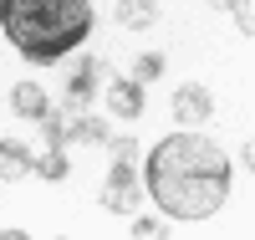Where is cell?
<instances>
[{
    "instance_id": "cell-4",
    "label": "cell",
    "mask_w": 255,
    "mask_h": 240,
    "mask_svg": "<svg viewBox=\"0 0 255 240\" xmlns=\"http://www.w3.org/2000/svg\"><path fill=\"white\" fill-rule=\"evenodd\" d=\"M174 118L179 123H209V118H215V97H209L199 82H184L174 92Z\"/></svg>"
},
{
    "instance_id": "cell-10",
    "label": "cell",
    "mask_w": 255,
    "mask_h": 240,
    "mask_svg": "<svg viewBox=\"0 0 255 240\" xmlns=\"http://www.w3.org/2000/svg\"><path fill=\"white\" fill-rule=\"evenodd\" d=\"M153 20H158V0H118V26L148 31Z\"/></svg>"
},
{
    "instance_id": "cell-1",
    "label": "cell",
    "mask_w": 255,
    "mask_h": 240,
    "mask_svg": "<svg viewBox=\"0 0 255 240\" xmlns=\"http://www.w3.org/2000/svg\"><path fill=\"white\" fill-rule=\"evenodd\" d=\"M143 189L153 194V205L163 215H174V220H204L230 194V159L204 133L184 128V133H168L163 143H153Z\"/></svg>"
},
{
    "instance_id": "cell-7",
    "label": "cell",
    "mask_w": 255,
    "mask_h": 240,
    "mask_svg": "<svg viewBox=\"0 0 255 240\" xmlns=\"http://www.w3.org/2000/svg\"><path fill=\"white\" fill-rule=\"evenodd\" d=\"M108 107H113V118L133 123V118L143 113V87H138V82H128V77H118V82L108 87Z\"/></svg>"
},
{
    "instance_id": "cell-3",
    "label": "cell",
    "mask_w": 255,
    "mask_h": 240,
    "mask_svg": "<svg viewBox=\"0 0 255 240\" xmlns=\"http://www.w3.org/2000/svg\"><path fill=\"white\" fill-rule=\"evenodd\" d=\"M113 174H108V184H102V210L108 215H133L138 210V194H143V184H138V143L133 138H113Z\"/></svg>"
},
{
    "instance_id": "cell-9",
    "label": "cell",
    "mask_w": 255,
    "mask_h": 240,
    "mask_svg": "<svg viewBox=\"0 0 255 240\" xmlns=\"http://www.w3.org/2000/svg\"><path fill=\"white\" fill-rule=\"evenodd\" d=\"M67 143H113V133H108V123L102 118H87V113H67Z\"/></svg>"
},
{
    "instance_id": "cell-12",
    "label": "cell",
    "mask_w": 255,
    "mask_h": 240,
    "mask_svg": "<svg viewBox=\"0 0 255 240\" xmlns=\"http://www.w3.org/2000/svg\"><path fill=\"white\" fill-rule=\"evenodd\" d=\"M138 77H143V82L163 77V56H158V51H143V56H138Z\"/></svg>"
},
{
    "instance_id": "cell-6",
    "label": "cell",
    "mask_w": 255,
    "mask_h": 240,
    "mask_svg": "<svg viewBox=\"0 0 255 240\" xmlns=\"http://www.w3.org/2000/svg\"><path fill=\"white\" fill-rule=\"evenodd\" d=\"M31 169H36V159H31L26 143H20V138H0V179H5V184H20Z\"/></svg>"
},
{
    "instance_id": "cell-13",
    "label": "cell",
    "mask_w": 255,
    "mask_h": 240,
    "mask_svg": "<svg viewBox=\"0 0 255 240\" xmlns=\"http://www.w3.org/2000/svg\"><path fill=\"white\" fill-rule=\"evenodd\" d=\"M133 235H138V240H153V235H163V220H158V215H138V220H133Z\"/></svg>"
},
{
    "instance_id": "cell-8",
    "label": "cell",
    "mask_w": 255,
    "mask_h": 240,
    "mask_svg": "<svg viewBox=\"0 0 255 240\" xmlns=\"http://www.w3.org/2000/svg\"><path fill=\"white\" fill-rule=\"evenodd\" d=\"M10 107H15L20 118H31V123H36L51 102H46V92H41V82H15V87H10Z\"/></svg>"
},
{
    "instance_id": "cell-2",
    "label": "cell",
    "mask_w": 255,
    "mask_h": 240,
    "mask_svg": "<svg viewBox=\"0 0 255 240\" xmlns=\"http://www.w3.org/2000/svg\"><path fill=\"white\" fill-rule=\"evenodd\" d=\"M0 31L26 61L51 67L92 36V0H0Z\"/></svg>"
},
{
    "instance_id": "cell-5",
    "label": "cell",
    "mask_w": 255,
    "mask_h": 240,
    "mask_svg": "<svg viewBox=\"0 0 255 240\" xmlns=\"http://www.w3.org/2000/svg\"><path fill=\"white\" fill-rule=\"evenodd\" d=\"M97 77H102V61H97V56H82V67H77L72 82H67V113H82V107L92 102Z\"/></svg>"
},
{
    "instance_id": "cell-11",
    "label": "cell",
    "mask_w": 255,
    "mask_h": 240,
    "mask_svg": "<svg viewBox=\"0 0 255 240\" xmlns=\"http://www.w3.org/2000/svg\"><path fill=\"white\" fill-rule=\"evenodd\" d=\"M41 179H51V184H61L67 179V154H61V148H46V154H41Z\"/></svg>"
},
{
    "instance_id": "cell-14",
    "label": "cell",
    "mask_w": 255,
    "mask_h": 240,
    "mask_svg": "<svg viewBox=\"0 0 255 240\" xmlns=\"http://www.w3.org/2000/svg\"><path fill=\"white\" fill-rule=\"evenodd\" d=\"M209 5H220V10H235V5H240V0H209Z\"/></svg>"
}]
</instances>
